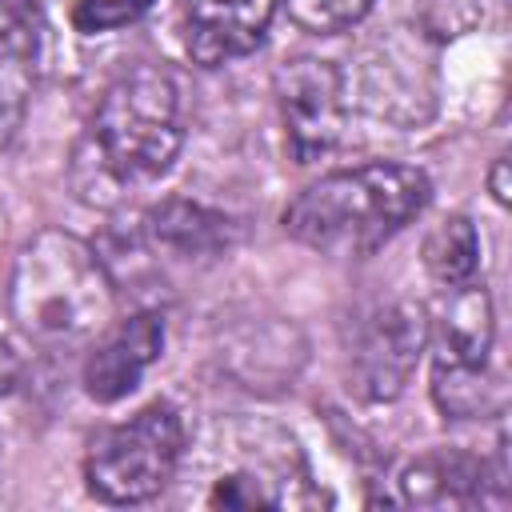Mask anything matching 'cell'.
<instances>
[{"label":"cell","mask_w":512,"mask_h":512,"mask_svg":"<svg viewBox=\"0 0 512 512\" xmlns=\"http://www.w3.org/2000/svg\"><path fill=\"white\" fill-rule=\"evenodd\" d=\"M16 380H20V356H16V348L0 336V396H8V392L16 388Z\"/></svg>","instance_id":"obj_17"},{"label":"cell","mask_w":512,"mask_h":512,"mask_svg":"<svg viewBox=\"0 0 512 512\" xmlns=\"http://www.w3.org/2000/svg\"><path fill=\"white\" fill-rule=\"evenodd\" d=\"M488 188H492V200H496V204H508V156H504V152L492 160Z\"/></svg>","instance_id":"obj_18"},{"label":"cell","mask_w":512,"mask_h":512,"mask_svg":"<svg viewBox=\"0 0 512 512\" xmlns=\"http://www.w3.org/2000/svg\"><path fill=\"white\" fill-rule=\"evenodd\" d=\"M432 400L440 404L444 416L472 420V416L500 412L504 392H500L496 380H488L484 368H448V364H432Z\"/></svg>","instance_id":"obj_14"},{"label":"cell","mask_w":512,"mask_h":512,"mask_svg":"<svg viewBox=\"0 0 512 512\" xmlns=\"http://www.w3.org/2000/svg\"><path fill=\"white\" fill-rule=\"evenodd\" d=\"M444 312L436 320V332L428 328V340H436V360L448 368H484L492 352V300L484 284H452L444 288Z\"/></svg>","instance_id":"obj_10"},{"label":"cell","mask_w":512,"mask_h":512,"mask_svg":"<svg viewBox=\"0 0 512 512\" xmlns=\"http://www.w3.org/2000/svg\"><path fill=\"white\" fill-rule=\"evenodd\" d=\"M148 8H152V0H76L68 20L76 32L100 36V32H116V28L136 24Z\"/></svg>","instance_id":"obj_16"},{"label":"cell","mask_w":512,"mask_h":512,"mask_svg":"<svg viewBox=\"0 0 512 512\" xmlns=\"http://www.w3.org/2000/svg\"><path fill=\"white\" fill-rule=\"evenodd\" d=\"M164 352V320L156 312H136L128 320H116L104 336L88 344L84 360V392L96 404H116L128 392H136L140 376L160 360Z\"/></svg>","instance_id":"obj_8"},{"label":"cell","mask_w":512,"mask_h":512,"mask_svg":"<svg viewBox=\"0 0 512 512\" xmlns=\"http://www.w3.org/2000/svg\"><path fill=\"white\" fill-rule=\"evenodd\" d=\"M424 268L440 288L468 284L480 272V236L468 216H444L424 236Z\"/></svg>","instance_id":"obj_13"},{"label":"cell","mask_w":512,"mask_h":512,"mask_svg":"<svg viewBox=\"0 0 512 512\" xmlns=\"http://www.w3.org/2000/svg\"><path fill=\"white\" fill-rule=\"evenodd\" d=\"M500 476H504V468L492 472L484 460H476L468 452L440 448L404 468L400 492L408 504H476V500H484L488 484H496L500 492L508 488Z\"/></svg>","instance_id":"obj_9"},{"label":"cell","mask_w":512,"mask_h":512,"mask_svg":"<svg viewBox=\"0 0 512 512\" xmlns=\"http://www.w3.org/2000/svg\"><path fill=\"white\" fill-rule=\"evenodd\" d=\"M36 4L0 0V128H16L36 76Z\"/></svg>","instance_id":"obj_12"},{"label":"cell","mask_w":512,"mask_h":512,"mask_svg":"<svg viewBox=\"0 0 512 512\" xmlns=\"http://www.w3.org/2000/svg\"><path fill=\"white\" fill-rule=\"evenodd\" d=\"M16 328L48 348H88L116 324V284L96 248L64 228H44L20 244L8 276Z\"/></svg>","instance_id":"obj_2"},{"label":"cell","mask_w":512,"mask_h":512,"mask_svg":"<svg viewBox=\"0 0 512 512\" xmlns=\"http://www.w3.org/2000/svg\"><path fill=\"white\" fill-rule=\"evenodd\" d=\"M180 144V92L172 76L156 64H136L104 88L72 152V184L84 204L116 208L136 188L160 180Z\"/></svg>","instance_id":"obj_1"},{"label":"cell","mask_w":512,"mask_h":512,"mask_svg":"<svg viewBox=\"0 0 512 512\" xmlns=\"http://www.w3.org/2000/svg\"><path fill=\"white\" fill-rule=\"evenodd\" d=\"M428 312L420 304L396 300L372 308L348 344V388L360 400H392L416 372V360L428 344Z\"/></svg>","instance_id":"obj_5"},{"label":"cell","mask_w":512,"mask_h":512,"mask_svg":"<svg viewBox=\"0 0 512 512\" xmlns=\"http://www.w3.org/2000/svg\"><path fill=\"white\" fill-rule=\"evenodd\" d=\"M428 176L412 164L372 160L312 180L288 208L284 232L324 256L364 260L428 204Z\"/></svg>","instance_id":"obj_3"},{"label":"cell","mask_w":512,"mask_h":512,"mask_svg":"<svg viewBox=\"0 0 512 512\" xmlns=\"http://www.w3.org/2000/svg\"><path fill=\"white\" fill-rule=\"evenodd\" d=\"M184 456V420L168 400H152L128 420L92 436L84 456L88 492L104 504H144L168 488Z\"/></svg>","instance_id":"obj_4"},{"label":"cell","mask_w":512,"mask_h":512,"mask_svg":"<svg viewBox=\"0 0 512 512\" xmlns=\"http://www.w3.org/2000/svg\"><path fill=\"white\" fill-rule=\"evenodd\" d=\"M280 0H180V40L192 64L220 68L256 52Z\"/></svg>","instance_id":"obj_7"},{"label":"cell","mask_w":512,"mask_h":512,"mask_svg":"<svg viewBox=\"0 0 512 512\" xmlns=\"http://www.w3.org/2000/svg\"><path fill=\"white\" fill-rule=\"evenodd\" d=\"M144 236L152 248L180 260H212L232 248L236 224L196 200H164L144 216Z\"/></svg>","instance_id":"obj_11"},{"label":"cell","mask_w":512,"mask_h":512,"mask_svg":"<svg viewBox=\"0 0 512 512\" xmlns=\"http://www.w3.org/2000/svg\"><path fill=\"white\" fill-rule=\"evenodd\" d=\"M280 4L292 16V24H300L304 32H316V36H336V32L360 24L372 8V0H280Z\"/></svg>","instance_id":"obj_15"},{"label":"cell","mask_w":512,"mask_h":512,"mask_svg":"<svg viewBox=\"0 0 512 512\" xmlns=\"http://www.w3.org/2000/svg\"><path fill=\"white\" fill-rule=\"evenodd\" d=\"M276 104L296 164H312L340 144L348 100H344V76L332 60L320 56L284 60L276 68Z\"/></svg>","instance_id":"obj_6"}]
</instances>
